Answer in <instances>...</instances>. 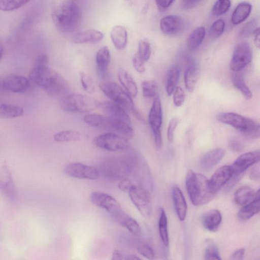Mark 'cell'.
I'll list each match as a JSON object with an SVG mask.
<instances>
[{"label":"cell","instance_id":"1","mask_svg":"<svg viewBox=\"0 0 260 260\" xmlns=\"http://www.w3.org/2000/svg\"><path fill=\"white\" fill-rule=\"evenodd\" d=\"M28 75L32 82L51 95L63 94L69 89V84L66 79L47 65L34 66Z\"/></svg>","mask_w":260,"mask_h":260},{"label":"cell","instance_id":"2","mask_svg":"<svg viewBox=\"0 0 260 260\" xmlns=\"http://www.w3.org/2000/svg\"><path fill=\"white\" fill-rule=\"evenodd\" d=\"M52 19L61 31H71L80 24L82 11L74 0H66L57 6L51 13Z\"/></svg>","mask_w":260,"mask_h":260},{"label":"cell","instance_id":"3","mask_svg":"<svg viewBox=\"0 0 260 260\" xmlns=\"http://www.w3.org/2000/svg\"><path fill=\"white\" fill-rule=\"evenodd\" d=\"M185 185L189 199L196 206L208 203L215 194L210 187L209 180L202 174L191 170L186 174Z\"/></svg>","mask_w":260,"mask_h":260},{"label":"cell","instance_id":"4","mask_svg":"<svg viewBox=\"0 0 260 260\" xmlns=\"http://www.w3.org/2000/svg\"><path fill=\"white\" fill-rule=\"evenodd\" d=\"M217 119L251 138H257L259 136V123L250 118L234 112H223L218 114Z\"/></svg>","mask_w":260,"mask_h":260},{"label":"cell","instance_id":"5","mask_svg":"<svg viewBox=\"0 0 260 260\" xmlns=\"http://www.w3.org/2000/svg\"><path fill=\"white\" fill-rule=\"evenodd\" d=\"M100 104L94 99L78 93L64 95L60 102L61 109L69 112H89L99 108Z\"/></svg>","mask_w":260,"mask_h":260},{"label":"cell","instance_id":"6","mask_svg":"<svg viewBox=\"0 0 260 260\" xmlns=\"http://www.w3.org/2000/svg\"><path fill=\"white\" fill-rule=\"evenodd\" d=\"M102 92L113 102L125 110L134 112L136 109L132 96L118 84L113 82H103L99 84Z\"/></svg>","mask_w":260,"mask_h":260},{"label":"cell","instance_id":"7","mask_svg":"<svg viewBox=\"0 0 260 260\" xmlns=\"http://www.w3.org/2000/svg\"><path fill=\"white\" fill-rule=\"evenodd\" d=\"M128 193L131 200L141 214L145 217H149L152 212V206L148 190L134 184Z\"/></svg>","mask_w":260,"mask_h":260},{"label":"cell","instance_id":"8","mask_svg":"<svg viewBox=\"0 0 260 260\" xmlns=\"http://www.w3.org/2000/svg\"><path fill=\"white\" fill-rule=\"evenodd\" d=\"M93 142L96 147L112 152L125 150L131 145L126 138L114 133L99 135L94 138Z\"/></svg>","mask_w":260,"mask_h":260},{"label":"cell","instance_id":"9","mask_svg":"<svg viewBox=\"0 0 260 260\" xmlns=\"http://www.w3.org/2000/svg\"><path fill=\"white\" fill-rule=\"evenodd\" d=\"M259 150H256L242 154L235 160L231 166L233 174L228 182L229 187H231L236 183L249 167L259 161Z\"/></svg>","mask_w":260,"mask_h":260},{"label":"cell","instance_id":"10","mask_svg":"<svg viewBox=\"0 0 260 260\" xmlns=\"http://www.w3.org/2000/svg\"><path fill=\"white\" fill-rule=\"evenodd\" d=\"M252 57V50L248 43L240 42L234 50L230 63V69L234 72L243 70L251 62Z\"/></svg>","mask_w":260,"mask_h":260},{"label":"cell","instance_id":"11","mask_svg":"<svg viewBox=\"0 0 260 260\" xmlns=\"http://www.w3.org/2000/svg\"><path fill=\"white\" fill-rule=\"evenodd\" d=\"M63 172L70 177L78 179L95 180L100 176L97 168L80 162H73L66 165Z\"/></svg>","mask_w":260,"mask_h":260},{"label":"cell","instance_id":"12","mask_svg":"<svg viewBox=\"0 0 260 260\" xmlns=\"http://www.w3.org/2000/svg\"><path fill=\"white\" fill-rule=\"evenodd\" d=\"M91 202L94 205L104 209L113 216L123 210L120 203L112 196L101 191H94L90 195Z\"/></svg>","mask_w":260,"mask_h":260},{"label":"cell","instance_id":"13","mask_svg":"<svg viewBox=\"0 0 260 260\" xmlns=\"http://www.w3.org/2000/svg\"><path fill=\"white\" fill-rule=\"evenodd\" d=\"M0 191L10 201L16 200L15 185L11 173L6 163L0 165Z\"/></svg>","mask_w":260,"mask_h":260},{"label":"cell","instance_id":"14","mask_svg":"<svg viewBox=\"0 0 260 260\" xmlns=\"http://www.w3.org/2000/svg\"><path fill=\"white\" fill-rule=\"evenodd\" d=\"M233 171L231 166H223L219 168L209 180L212 191L216 194L231 178Z\"/></svg>","mask_w":260,"mask_h":260},{"label":"cell","instance_id":"15","mask_svg":"<svg viewBox=\"0 0 260 260\" xmlns=\"http://www.w3.org/2000/svg\"><path fill=\"white\" fill-rule=\"evenodd\" d=\"M185 23L183 19L178 16L171 15L162 18L160 21L161 31L169 36L180 33L184 28Z\"/></svg>","mask_w":260,"mask_h":260},{"label":"cell","instance_id":"16","mask_svg":"<svg viewBox=\"0 0 260 260\" xmlns=\"http://www.w3.org/2000/svg\"><path fill=\"white\" fill-rule=\"evenodd\" d=\"M29 85L27 78L17 74H11L3 80L4 90L12 92H24L28 89Z\"/></svg>","mask_w":260,"mask_h":260},{"label":"cell","instance_id":"17","mask_svg":"<svg viewBox=\"0 0 260 260\" xmlns=\"http://www.w3.org/2000/svg\"><path fill=\"white\" fill-rule=\"evenodd\" d=\"M162 113L160 99L158 95L154 97L148 115V122L152 133L161 132Z\"/></svg>","mask_w":260,"mask_h":260},{"label":"cell","instance_id":"18","mask_svg":"<svg viewBox=\"0 0 260 260\" xmlns=\"http://www.w3.org/2000/svg\"><path fill=\"white\" fill-rule=\"evenodd\" d=\"M100 108L106 116L131 124V118L128 114L125 109L118 104L109 101H104L100 103Z\"/></svg>","mask_w":260,"mask_h":260},{"label":"cell","instance_id":"19","mask_svg":"<svg viewBox=\"0 0 260 260\" xmlns=\"http://www.w3.org/2000/svg\"><path fill=\"white\" fill-rule=\"evenodd\" d=\"M224 154V150L219 148L207 152L201 159V168L205 171L210 170L220 161Z\"/></svg>","mask_w":260,"mask_h":260},{"label":"cell","instance_id":"20","mask_svg":"<svg viewBox=\"0 0 260 260\" xmlns=\"http://www.w3.org/2000/svg\"><path fill=\"white\" fill-rule=\"evenodd\" d=\"M172 197L176 213L178 218L183 221L187 213V204L180 189L175 185L172 190Z\"/></svg>","mask_w":260,"mask_h":260},{"label":"cell","instance_id":"21","mask_svg":"<svg viewBox=\"0 0 260 260\" xmlns=\"http://www.w3.org/2000/svg\"><path fill=\"white\" fill-rule=\"evenodd\" d=\"M111 55L108 47L103 46L96 52L95 63L98 72L101 77H104L110 63Z\"/></svg>","mask_w":260,"mask_h":260},{"label":"cell","instance_id":"22","mask_svg":"<svg viewBox=\"0 0 260 260\" xmlns=\"http://www.w3.org/2000/svg\"><path fill=\"white\" fill-rule=\"evenodd\" d=\"M259 189L256 191L255 197L250 202L243 205L239 210L238 217L241 220L250 219L255 214H257L260 210Z\"/></svg>","mask_w":260,"mask_h":260},{"label":"cell","instance_id":"23","mask_svg":"<svg viewBox=\"0 0 260 260\" xmlns=\"http://www.w3.org/2000/svg\"><path fill=\"white\" fill-rule=\"evenodd\" d=\"M102 32L90 29L77 34L73 38L76 44H92L99 42L104 38Z\"/></svg>","mask_w":260,"mask_h":260},{"label":"cell","instance_id":"24","mask_svg":"<svg viewBox=\"0 0 260 260\" xmlns=\"http://www.w3.org/2000/svg\"><path fill=\"white\" fill-rule=\"evenodd\" d=\"M119 81L125 90L132 97L135 98L138 94L137 85L132 75L124 69H120L118 72Z\"/></svg>","mask_w":260,"mask_h":260},{"label":"cell","instance_id":"25","mask_svg":"<svg viewBox=\"0 0 260 260\" xmlns=\"http://www.w3.org/2000/svg\"><path fill=\"white\" fill-rule=\"evenodd\" d=\"M222 221V215L217 209H212L207 212L203 216L202 223L204 228L212 232L218 230Z\"/></svg>","mask_w":260,"mask_h":260},{"label":"cell","instance_id":"26","mask_svg":"<svg viewBox=\"0 0 260 260\" xmlns=\"http://www.w3.org/2000/svg\"><path fill=\"white\" fill-rule=\"evenodd\" d=\"M120 225L125 228L131 233L138 236L141 233V228L138 222L123 211L113 216Z\"/></svg>","mask_w":260,"mask_h":260},{"label":"cell","instance_id":"27","mask_svg":"<svg viewBox=\"0 0 260 260\" xmlns=\"http://www.w3.org/2000/svg\"><path fill=\"white\" fill-rule=\"evenodd\" d=\"M110 38L115 47L119 50L124 49L127 43V33L124 27L116 25L110 32Z\"/></svg>","mask_w":260,"mask_h":260},{"label":"cell","instance_id":"28","mask_svg":"<svg viewBox=\"0 0 260 260\" xmlns=\"http://www.w3.org/2000/svg\"><path fill=\"white\" fill-rule=\"evenodd\" d=\"M252 9L251 5L247 2L239 4L234 10L231 17V22L237 25L243 22L249 16Z\"/></svg>","mask_w":260,"mask_h":260},{"label":"cell","instance_id":"29","mask_svg":"<svg viewBox=\"0 0 260 260\" xmlns=\"http://www.w3.org/2000/svg\"><path fill=\"white\" fill-rule=\"evenodd\" d=\"M256 196V192L249 186H242L235 192L234 200L238 205L243 206L252 201Z\"/></svg>","mask_w":260,"mask_h":260},{"label":"cell","instance_id":"30","mask_svg":"<svg viewBox=\"0 0 260 260\" xmlns=\"http://www.w3.org/2000/svg\"><path fill=\"white\" fill-rule=\"evenodd\" d=\"M180 70L177 66L171 67L168 70L166 80V90L167 94L171 95L179 81Z\"/></svg>","mask_w":260,"mask_h":260},{"label":"cell","instance_id":"31","mask_svg":"<svg viewBox=\"0 0 260 260\" xmlns=\"http://www.w3.org/2000/svg\"><path fill=\"white\" fill-rule=\"evenodd\" d=\"M205 35L206 30L203 26H200L194 29L187 39V45L188 48L191 51L198 48L202 44Z\"/></svg>","mask_w":260,"mask_h":260},{"label":"cell","instance_id":"32","mask_svg":"<svg viewBox=\"0 0 260 260\" xmlns=\"http://www.w3.org/2000/svg\"><path fill=\"white\" fill-rule=\"evenodd\" d=\"M84 122L88 125L104 129H108L109 118L98 114L88 113L83 118Z\"/></svg>","mask_w":260,"mask_h":260},{"label":"cell","instance_id":"33","mask_svg":"<svg viewBox=\"0 0 260 260\" xmlns=\"http://www.w3.org/2000/svg\"><path fill=\"white\" fill-rule=\"evenodd\" d=\"M199 78V70L194 66L188 67L184 74V81L186 89L190 92L194 90Z\"/></svg>","mask_w":260,"mask_h":260},{"label":"cell","instance_id":"34","mask_svg":"<svg viewBox=\"0 0 260 260\" xmlns=\"http://www.w3.org/2000/svg\"><path fill=\"white\" fill-rule=\"evenodd\" d=\"M23 114V109L18 106L7 104H0V118H13L19 117Z\"/></svg>","mask_w":260,"mask_h":260},{"label":"cell","instance_id":"35","mask_svg":"<svg viewBox=\"0 0 260 260\" xmlns=\"http://www.w3.org/2000/svg\"><path fill=\"white\" fill-rule=\"evenodd\" d=\"M81 134L78 131L73 129L64 130L56 133L53 139L57 142H69L79 140Z\"/></svg>","mask_w":260,"mask_h":260},{"label":"cell","instance_id":"36","mask_svg":"<svg viewBox=\"0 0 260 260\" xmlns=\"http://www.w3.org/2000/svg\"><path fill=\"white\" fill-rule=\"evenodd\" d=\"M158 229L159 236L164 245L165 246H168L169 243L168 220L165 211L163 208H161L160 210Z\"/></svg>","mask_w":260,"mask_h":260},{"label":"cell","instance_id":"37","mask_svg":"<svg viewBox=\"0 0 260 260\" xmlns=\"http://www.w3.org/2000/svg\"><path fill=\"white\" fill-rule=\"evenodd\" d=\"M233 84L247 100H250L252 94L248 86L246 85L243 76L238 73L235 74L232 78Z\"/></svg>","mask_w":260,"mask_h":260},{"label":"cell","instance_id":"38","mask_svg":"<svg viewBox=\"0 0 260 260\" xmlns=\"http://www.w3.org/2000/svg\"><path fill=\"white\" fill-rule=\"evenodd\" d=\"M135 54L145 63L147 62L151 54V47L149 41L145 39L140 41L138 50Z\"/></svg>","mask_w":260,"mask_h":260},{"label":"cell","instance_id":"39","mask_svg":"<svg viewBox=\"0 0 260 260\" xmlns=\"http://www.w3.org/2000/svg\"><path fill=\"white\" fill-rule=\"evenodd\" d=\"M157 83L154 80H145L142 82L141 88L143 96L146 98H152L157 94Z\"/></svg>","mask_w":260,"mask_h":260},{"label":"cell","instance_id":"40","mask_svg":"<svg viewBox=\"0 0 260 260\" xmlns=\"http://www.w3.org/2000/svg\"><path fill=\"white\" fill-rule=\"evenodd\" d=\"M30 0H0V10L11 11L19 9Z\"/></svg>","mask_w":260,"mask_h":260},{"label":"cell","instance_id":"41","mask_svg":"<svg viewBox=\"0 0 260 260\" xmlns=\"http://www.w3.org/2000/svg\"><path fill=\"white\" fill-rule=\"evenodd\" d=\"M231 0H217L213 6L212 12L214 16L225 13L231 6Z\"/></svg>","mask_w":260,"mask_h":260},{"label":"cell","instance_id":"42","mask_svg":"<svg viewBox=\"0 0 260 260\" xmlns=\"http://www.w3.org/2000/svg\"><path fill=\"white\" fill-rule=\"evenodd\" d=\"M225 22L223 19H218L214 21L211 25L209 35L212 39H216L220 37L224 32Z\"/></svg>","mask_w":260,"mask_h":260},{"label":"cell","instance_id":"43","mask_svg":"<svg viewBox=\"0 0 260 260\" xmlns=\"http://www.w3.org/2000/svg\"><path fill=\"white\" fill-rule=\"evenodd\" d=\"M81 84L83 89L89 93L94 91L95 86L91 77L84 71L79 73Z\"/></svg>","mask_w":260,"mask_h":260},{"label":"cell","instance_id":"44","mask_svg":"<svg viewBox=\"0 0 260 260\" xmlns=\"http://www.w3.org/2000/svg\"><path fill=\"white\" fill-rule=\"evenodd\" d=\"M204 257L206 259H221L220 253L216 245L210 242L208 243L205 251Z\"/></svg>","mask_w":260,"mask_h":260},{"label":"cell","instance_id":"45","mask_svg":"<svg viewBox=\"0 0 260 260\" xmlns=\"http://www.w3.org/2000/svg\"><path fill=\"white\" fill-rule=\"evenodd\" d=\"M257 24V19H253L247 22L241 28L239 32L240 37H247L252 34L254 29L256 28Z\"/></svg>","mask_w":260,"mask_h":260},{"label":"cell","instance_id":"46","mask_svg":"<svg viewBox=\"0 0 260 260\" xmlns=\"http://www.w3.org/2000/svg\"><path fill=\"white\" fill-rule=\"evenodd\" d=\"M137 250L139 253L148 259H152L154 258L152 248L147 243H139L137 246Z\"/></svg>","mask_w":260,"mask_h":260},{"label":"cell","instance_id":"47","mask_svg":"<svg viewBox=\"0 0 260 260\" xmlns=\"http://www.w3.org/2000/svg\"><path fill=\"white\" fill-rule=\"evenodd\" d=\"M173 103L176 107L181 106L185 99V93L181 86H176L173 92Z\"/></svg>","mask_w":260,"mask_h":260},{"label":"cell","instance_id":"48","mask_svg":"<svg viewBox=\"0 0 260 260\" xmlns=\"http://www.w3.org/2000/svg\"><path fill=\"white\" fill-rule=\"evenodd\" d=\"M112 259L137 260L140 259V258L134 254L127 253L119 250H115L112 255Z\"/></svg>","mask_w":260,"mask_h":260},{"label":"cell","instance_id":"49","mask_svg":"<svg viewBox=\"0 0 260 260\" xmlns=\"http://www.w3.org/2000/svg\"><path fill=\"white\" fill-rule=\"evenodd\" d=\"M178 123L179 120L176 117L172 118L169 121L167 129V139L170 143L173 141L174 131Z\"/></svg>","mask_w":260,"mask_h":260},{"label":"cell","instance_id":"50","mask_svg":"<svg viewBox=\"0 0 260 260\" xmlns=\"http://www.w3.org/2000/svg\"><path fill=\"white\" fill-rule=\"evenodd\" d=\"M132 61L133 67L137 72L140 74H142L145 71V63L136 54L133 56Z\"/></svg>","mask_w":260,"mask_h":260},{"label":"cell","instance_id":"51","mask_svg":"<svg viewBox=\"0 0 260 260\" xmlns=\"http://www.w3.org/2000/svg\"><path fill=\"white\" fill-rule=\"evenodd\" d=\"M133 185L134 184L130 179L124 178L119 183L118 187L120 190L128 192Z\"/></svg>","mask_w":260,"mask_h":260},{"label":"cell","instance_id":"52","mask_svg":"<svg viewBox=\"0 0 260 260\" xmlns=\"http://www.w3.org/2000/svg\"><path fill=\"white\" fill-rule=\"evenodd\" d=\"M202 0H180L182 7L185 9H191L198 4H199Z\"/></svg>","mask_w":260,"mask_h":260},{"label":"cell","instance_id":"53","mask_svg":"<svg viewBox=\"0 0 260 260\" xmlns=\"http://www.w3.org/2000/svg\"><path fill=\"white\" fill-rule=\"evenodd\" d=\"M48 62V56L45 54H41L37 57L35 62V66H46L47 65Z\"/></svg>","mask_w":260,"mask_h":260},{"label":"cell","instance_id":"54","mask_svg":"<svg viewBox=\"0 0 260 260\" xmlns=\"http://www.w3.org/2000/svg\"><path fill=\"white\" fill-rule=\"evenodd\" d=\"M173 1L174 0H155L158 8L161 10L170 7Z\"/></svg>","mask_w":260,"mask_h":260},{"label":"cell","instance_id":"55","mask_svg":"<svg viewBox=\"0 0 260 260\" xmlns=\"http://www.w3.org/2000/svg\"><path fill=\"white\" fill-rule=\"evenodd\" d=\"M244 249L240 248L236 250L231 256V259L240 260L243 258L244 254Z\"/></svg>","mask_w":260,"mask_h":260},{"label":"cell","instance_id":"56","mask_svg":"<svg viewBox=\"0 0 260 260\" xmlns=\"http://www.w3.org/2000/svg\"><path fill=\"white\" fill-rule=\"evenodd\" d=\"M250 178L254 180L258 181L259 180V166L254 168L250 172L249 174Z\"/></svg>","mask_w":260,"mask_h":260},{"label":"cell","instance_id":"57","mask_svg":"<svg viewBox=\"0 0 260 260\" xmlns=\"http://www.w3.org/2000/svg\"><path fill=\"white\" fill-rule=\"evenodd\" d=\"M260 31H259V28L257 27L256 28L253 32H252V34L253 35L254 38V43L256 47L258 48H259L260 46V35H259Z\"/></svg>","mask_w":260,"mask_h":260},{"label":"cell","instance_id":"58","mask_svg":"<svg viewBox=\"0 0 260 260\" xmlns=\"http://www.w3.org/2000/svg\"><path fill=\"white\" fill-rule=\"evenodd\" d=\"M4 87H3V80H0V92L4 91Z\"/></svg>","mask_w":260,"mask_h":260},{"label":"cell","instance_id":"59","mask_svg":"<svg viewBox=\"0 0 260 260\" xmlns=\"http://www.w3.org/2000/svg\"><path fill=\"white\" fill-rule=\"evenodd\" d=\"M3 52V49L2 47L0 45V59L2 56Z\"/></svg>","mask_w":260,"mask_h":260}]
</instances>
